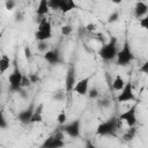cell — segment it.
<instances>
[{
  "label": "cell",
  "mask_w": 148,
  "mask_h": 148,
  "mask_svg": "<svg viewBox=\"0 0 148 148\" xmlns=\"http://www.w3.org/2000/svg\"><path fill=\"white\" fill-rule=\"evenodd\" d=\"M51 9H58L62 14H67L76 8V3L73 0H49Z\"/></svg>",
  "instance_id": "52a82bcc"
},
{
  "label": "cell",
  "mask_w": 148,
  "mask_h": 148,
  "mask_svg": "<svg viewBox=\"0 0 148 148\" xmlns=\"http://www.w3.org/2000/svg\"><path fill=\"white\" fill-rule=\"evenodd\" d=\"M30 84H31V81L29 79V75H24L23 76V80H22V89H25Z\"/></svg>",
  "instance_id": "f546056e"
},
{
  "label": "cell",
  "mask_w": 148,
  "mask_h": 148,
  "mask_svg": "<svg viewBox=\"0 0 148 148\" xmlns=\"http://www.w3.org/2000/svg\"><path fill=\"white\" fill-rule=\"evenodd\" d=\"M117 101L119 103H127V102H133L135 101V95L133 90V83L132 81H127L125 87L120 90V92L117 96Z\"/></svg>",
  "instance_id": "30bf717a"
},
{
  "label": "cell",
  "mask_w": 148,
  "mask_h": 148,
  "mask_svg": "<svg viewBox=\"0 0 148 148\" xmlns=\"http://www.w3.org/2000/svg\"><path fill=\"white\" fill-rule=\"evenodd\" d=\"M37 49L43 52V53H46L49 51V43L47 42H38L37 43Z\"/></svg>",
  "instance_id": "484cf974"
},
{
  "label": "cell",
  "mask_w": 148,
  "mask_h": 148,
  "mask_svg": "<svg viewBox=\"0 0 148 148\" xmlns=\"http://www.w3.org/2000/svg\"><path fill=\"white\" fill-rule=\"evenodd\" d=\"M86 30H87V31H89V32L94 31V30H95V24H92V23H89V24L86 27Z\"/></svg>",
  "instance_id": "d590c367"
},
{
  "label": "cell",
  "mask_w": 148,
  "mask_h": 148,
  "mask_svg": "<svg viewBox=\"0 0 148 148\" xmlns=\"http://www.w3.org/2000/svg\"><path fill=\"white\" fill-rule=\"evenodd\" d=\"M43 110H44V104L39 103L36 108H35V112L34 116L31 118V124H36V123H42L44 117H43Z\"/></svg>",
  "instance_id": "e0dca14e"
},
{
  "label": "cell",
  "mask_w": 148,
  "mask_h": 148,
  "mask_svg": "<svg viewBox=\"0 0 148 148\" xmlns=\"http://www.w3.org/2000/svg\"><path fill=\"white\" fill-rule=\"evenodd\" d=\"M35 38L37 42H47L52 38V25L46 17L39 20L37 31L35 32Z\"/></svg>",
  "instance_id": "5b68a950"
},
{
  "label": "cell",
  "mask_w": 148,
  "mask_h": 148,
  "mask_svg": "<svg viewBox=\"0 0 148 148\" xmlns=\"http://www.w3.org/2000/svg\"><path fill=\"white\" fill-rule=\"evenodd\" d=\"M148 14V5L143 1H138L134 6V16L136 18H142Z\"/></svg>",
  "instance_id": "9a60e30c"
},
{
  "label": "cell",
  "mask_w": 148,
  "mask_h": 148,
  "mask_svg": "<svg viewBox=\"0 0 148 148\" xmlns=\"http://www.w3.org/2000/svg\"><path fill=\"white\" fill-rule=\"evenodd\" d=\"M66 91H65V89L64 90H58V91H56L54 92V95H53V99H56L57 102H62V101H65V98H66Z\"/></svg>",
  "instance_id": "603a6c76"
},
{
  "label": "cell",
  "mask_w": 148,
  "mask_h": 148,
  "mask_svg": "<svg viewBox=\"0 0 148 148\" xmlns=\"http://www.w3.org/2000/svg\"><path fill=\"white\" fill-rule=\"evenodd\" d=\"M35 104L34 103H30L28 108L21 110L18 113H17V119L21 124L23 125H29L31 124V118L34 116V112H35Z\"/></svg>",
  "instance_id": "7c38bea8"
},
{
  "label": "cell",
  "mask_w": 148,
  "mask_h": 148,
  "mask_svg": "<svg viewBox=\"0 0 148 148\" xmlns=\"http://www.w3.org/2000/svg\"><path fill=\"white\" fill-rule=\"evenodd\" d=\"M16 6V2L15 1H13V0H8V1H6L5 2V7H6V9H14V7Z\"/></svg>",
  "instance_id": "1f68e13d"
},
{
  "label": "cell",
  "mask_w": 148,
  "mask_h": 148,
  "mask_svg": "<svg viewBox=\"0 0 148 148\" xmlns=\"http://www.w3.org/2000/svg\"><path fill=\"white\" fill-rule=\"evenodd\" d=\"M84 148H97L90 140H87L86 141V143H84Z\"/></svg>",
  "instance_id": "e575fe53"
},
{
  "label": "cell",
  "mask_w": 148,
  "mask_h": 148,
  "mask_svg": "<svg viewBox=\"0 0 148 148\" xmlns=\"http://www.w3.org/2000/svg\"><path fill=\"white\" fill-rule=\"evenodd\" d=\"M125 84H126L125 80H124L123 76H120L119 74L116 75V77L112 80V89L116 90V91H120V90L125 87Z\"/></svg>",
  "instance_id": "ac0fdd59"
},
{
  "label": "cell",
  "mask_w": 148,
  "mask_h": 148,
  "mask_svg": "<svg viewBox=\"0 0 148 148\" xmlns=\"http://www.w3.org/2000/svg\"><path fill=\"white\" fill-rule=\"evenodd\" d=\"M0 127L2 130H6L8 127V123H7V119L3 113H1V116H0Z\"/></svg>",
  "instance_id": "f1b7e54d"
},
{
  "label": "cell",
  "mask_w": 148,
  "mask_h": 148,
  "mask_svg": "<svg viewBox=\"0 0 148 148\" xmlns=\"http://www.w3.org/2000/svg\"><path fill=\"white\" fill-rule=\"evenodd\" d=\"M57 121H58V124H59L60 126H62V125H65V124L67 123V114H66V112H65L64 110H61V111L58 113V116H57Z\"/></svg>",
  "instance_id": "7402d4cb"
},
{
  "label": "cell",
  "mask_w": 148,
  "mask_h": 148,
  "mask_svg": "<svg viewBox=\"0 0 148 148\" xmlns=\"http://www.w3.org/2000/svg\"><path fill=\"white\" fill-rule=\"evenodd\" d=\"M50 6H49V0H40L38 2V6L36 8V15L37 17L40 20L43 17H45L47 15V13L50 12Z\"/></svg>",
  "instance_id": "2e32d148"
},
{
  "label": "cell",
  "mask_w": 148,
  "mask_h": 148,
  "mask_svg": "<svg viewBox=\"0 0 148 148\" xmlns=\"http://www.w3.org/2000/svg\"><path fill=\"white\" fill-rule=\"evenodd\" d=\"M61 131L71 138H79L81 134V119L76 118L61 126Z\"/></svg>",
  "instance_id": "9c48e42d"
},
{
  "label": "cell",
  "mask_w": 148,
  "mask_h": 148,
  "mask_svg": "<svg viewBox=\"0 0 148 148\" xmlns=\"http://www.w3.org/2000/svg\"><path fill=\"white\" fill-rule=\"evenodd\" d=\"M119 17H120V13H119L118 10H114V12H112V13L109 15L108 22H109V23H114V22H117V21L119 20Z\"/></svg>",
  "instance_id": "d4e9b609"
},
{
  "label": "cell",
  "mask_w": 148,
  "mask_h": 148,
  "mask_svg": "<svg viewBox=\"0 0 148 148\" xmlns=\"http://www.w3.org/2000/svg\"><path fill=\"white\" fill-rule=\"evenodd\" d=\"M44 59L46 62H49L50 65H58L62 61L61 59V53H60V50L57 47V49H52V50H49L46 53H44Z\"/></svg>",
  "instance_id": "5bb4252c"
},
{
  "label": "cell",
  "mask_w": 148,
  "mask_h": 148,
  "mask_svg": "<svg viewBox=\"0 0 148 148\" xmlns=\"http://www.w3.org/2000/svg\"><path fill=\"white\" fill-rule=\"evenodd\" d=\"M133 60H134V53L132 51V47H131L130 42L126 39L123 43L121 47L119 49V52H118L117 58H116V64L118 66L125 67V66L130 65Z\"/></svg>",
  "instance_id": "3957f363"
},
{
  "label": "cell",
  "mask_w": 148,
  "mask_h": 148,
  "mask_svg": "<svg viewBox=\"0 0 148 148\" xmlns=\"http://www.w3.org/2000/svg\"><path fill=\"white\" fill-rule=\"evenodd\" d=\"M119 52L118 47V40L116 37H111L106 43H103L102 46L98 50V56L104 61H111L117 58V54Z\"/></svg>",
  "instance_id": "6da1fadb"
},
{
  "label": "cell",
  "mask_w": 148,
  "mask_h": 148,
  "mask_svg": "<svg viewBox=\"0 0 148 148\" xmlns=\"http://www.w3.org/2000/svg\"><path fill=\"white\" fill-rule=\"evenodd\" d=\"M119 119L118 117H111L105 121H102L97 128H96V134L99 136H114L117 128L119 126Z\"/></svg>",
  "instance_id": "7a4b0ae2"
},
{
  "label": "cell",
  "mask_w": 148,
  "mask_h": 148,
  "mask_svg": "<svg viewBox=\"0 0 148 148\" xmlns=\"http://www.w3.org/2000/svg\"><path fill=\"white\" fill-rule=\"evenodd\" d=\"M97 105L99 109H108L111 106V101L108 98H98L97 99Z\"/></svg>",
  "instance_id": "44dd1931"
},
{
  "label": "cell",
  "mask_w": 148,
  "mask_h": 148,
  "mask_svg": "<svg viewBox=\"0 0 148 148\" xmlns=\"http://www.w3.org/2000/svg\"><path fill=\"white\" fill-rule=\"evenodd\" d=\"M76 83H77V80H76V68H75L74 64H71L68 69H67L66 76H65V91L67 94L68 92H73V89H74Z\"/></svg>",
  "instance_id": "8fae6325"
},
{
  "label": "cell",
  "mask_w": 148,
  "mask_h": 148,
  "mask_svg": "<svg viewBox=\"0 0 148 148\" xmlns=\"http://www.w3.org/2000/svg\"><path fill=\"white\" fill-rule=\"evenodd\" d=\"M24 56H25V59H27V60H31L32 53H31V50H30L29 46H25V47H24Z\"/></svg>",
  "instance_id": "d6a6232c"
},
{
  "label": "cell",
  "mask_w": 148,
  "mask_h": 148,
  "mask_svg": "<svg viewBox=\"0 0 148 148\" xmlns=\"http://www.w3.org/2000/svg\"><path fill=\"white\" fill-rule=\"evenodd\" d=\"M91 75L89 76H86L81 80L77 81V83L75 84L74 89H73V92H75L76 95H80V96H87L88 95V91H89V83H90V80H91Z\"/></svg>",
  "instance_id": "4fadbf2b"
},
{
  "label": "cell",
  "mask_w": 148,
  "mask_h": 148,
  "mask_svg": "<svg viewBox=\"0 0 148 148\" xmlns=\"http://www.w3.org/2000/svg\"><path fill=\"white\" fill-rule=\"evenodd\" d=\"M60 31H61V35H62V36H69V35L72 34L73 29H72L71 25H62V27L60 28Z\"/></svg>",
  "instance_id": "4316f807"
},
{
  "label": "cell",
  "mask_w": 148,
  "mask_h": 148,
  "mask_svg": "<svg viewBox=\"0 0 148 148\" xmlns=\"http://www.w3.org/2000/svg\"><path fill=\"white\" fill-rule=\"evenodd\" d=\"M136 109H138V104H134L132 105L130 109H127L126 111L121 112L119 116H118V119L119 121H124L128 127H134L136 125Z\"/></svg>",
  "instance_id": "ba28073f"
},
{
  "label": "cell",
  "mask_w": 148,
  "mask_h": 148,
  "mask_svg": "<svg viewBox=\"0 0 148 148\" xmlns=\"http://www.w3.org/2000/svg\"><path fill=\"white\" fill-rule=\"evenodd\" d=\"M135 134H136V128H135V126H134V127H130V128L127 130V132L123 135V140L126 141V142H128V141H131V140L134 139Z\"/></svg>",
  "instance_id": "ffe728a7"
},
{
  "label": "cell",
  "mask_w": 148,
  "mask_h": 148,
  "mask_svg": "<svg viewBox=\"0 0 148 148\" xmlns=\"http://www.w3.org/2000/svg\"><path fill=\"white\" fill-rule=\"evenodd\" d=\"M29 79H30L31 83H36L38 81V75H36V74H29Z\"/></svg>",
  "instance_id": "836d02e7"
},
{
  "label": "cell",
  "mask_w": 148,
  "mask_h": 148,
  "mask_svg": "<svg viewBox=\"0 0 148 148\" xmlns=\"http://www.w3.org/2000/svg\"><path fill=\"white\" fill-rule=\"evenodd\" d=\"M87 96H88L90 99H98V98H99V92H98V90H97L96 87H92V88L89 89Z\"/></svg>",
  "instance_id": "cb8c5ba5"
},
{
  "label": "cell",
  "mask_w": 148,
  "mask_h": 148,
  "mask_svg": "<svg viewBox=\"0 0 148 148\" xmlns=\"http://www.w3.org/2000/svg\"><path fill=\"white\" fill-rule=\"evenodd\" d=\"M66 146V142L64 140V132L60 130L59 132L50 135L47 139H45L40 146V148H64Z\"/></svg>",
  "instance_id": "8992f818"
},
{
  "label": "cell",
  "mask_w": 148,
  "mask_h": 148,
  "mask_svg": "<svg viewBox=\"0 0 148 148\" xmlns=\"http://www.w3.org/2000/svg\"><path fill=\"white\" fill-rule=\"evenodd\" d=\"M139 72H140V73H143V74H146V75H148V60H146V61L140 66Z\"/></svg>",
  "instance_id": "4dcf8cb0"
},
{
  "label": "cell",
  "mask_w": 148,
  "mask_h": 148,
  "mask_svg": "<svg viewBox=\"0 0 148 148\" xmlns=\"http://www.w3.org/2000/svg\"><path fill=\"white\" fill-rule=\"evenodd\" d=\"M10 66V59L7 54H2V57L0 58V73L5 74L7 72V69H9Z\"/></svg>",
  "instance_id": "d6986e66"
},
{
  "label": "cell",
  "mask_w": 148,
  "mask_h": 148,
  "mask_svg": "<svg viewBox=\"0 0 148 148\" xmlns=\"http://www.w3.org/2000/svg\"><path fill=\"white\" fill-rule=\"evenodd\" d=\"M24 74L21 72L16 60L14 61V67L12 73L8 76V83H9V91L10 92H20L22 90V80Z\"/></svg>",
  "instance_id": "277c9868"
},
{
  "label": "cell",
  "mask_w": 148,
  "mask_h": 148,
  "mask_svg": "<svg viewBox=\"0 0 148 148\" xmlns=\"http://www.w3.org/2000/svg\"><path fill=\"white\" fill-rule=\"evenodd\" d=\"M139 24H140V27H141L142 29L148 30V14H147L145 17H142V18L139 20Z\"/></svg>",
  "instance_id": "83f0119b"
}]
</instances>
